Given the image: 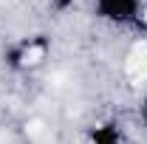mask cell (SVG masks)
<instances>
[{"label": "cell", "mask_w": 147, "mask_h": 144, "mask_svg": "<svg viewBox=\"0 0 147 144\" xmlns=\"http://www.w3.org/2000/svg\"><path fill=\"white\" fill-rule=\"evenodd\" d=\"M130 71L136 73H147V42H139L130 54Z\"/></svg>", "instance_id": "6da1fadb"}, {"label": "cell", "mask_w": 147, "mask_h": 144, "mask_svg": "<svg viewBox=\"0 0 147 144\" xmlns=\"http://www.w3.org/2000/svg\"><path fill=\"white\" fill-rule=\"evenodd\" d=\"M40 57H42V48H28L26 51V62L34 65V62H40Z\"/></svg>", "instance_id": "7a4b0ae2"}, {"label": "cell", "mask_w": 147, "mask_h": 144, "mask_svg": "<svg viewBox=\"0 0 147 144\" xmlns=\"http://www.w3.org/2000/svg\"><path fill=\"white\" fill-rule=\"evenodd\" d=\"M28 133H31V136H40V133H42V122H31V124H28Z\"/></svg>", "instance_id": "3957f363"}, {"label": "cell", "mask_w": 147, "mask_h": 144, "mask_svg": "<svg viewBox=\"0 0 147 144\" xmlns=\"http://www.w3.org/2000/svg\"><path fill=\"white\" fill-rule=\"evenodd\" d=\"M144 23H147V14H144Z\"/></svg>", "instance_id": "277c9868"}]
</instances>
